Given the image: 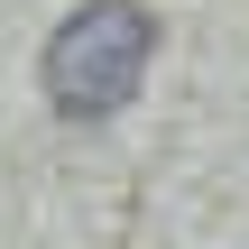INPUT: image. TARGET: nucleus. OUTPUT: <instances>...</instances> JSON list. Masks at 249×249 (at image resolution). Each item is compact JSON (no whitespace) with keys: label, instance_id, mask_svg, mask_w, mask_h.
<instances>
[{"label":"nucleus","instance_id":"obj_1","mask_svg":"<svg viewBox=\"0 0 249 249\" xmlns=\"http://www.w3.org/2000/svg\"><path fill=\"white\" fill-rule=\"evenodd\" d=\"M148 55H157V28H148L139 0H83V9L46 37L37 83H46V102H55L65 120H111V111L148 83Z\"/></svg>","mask_w":249,"mask_h":249}]
</instances>
